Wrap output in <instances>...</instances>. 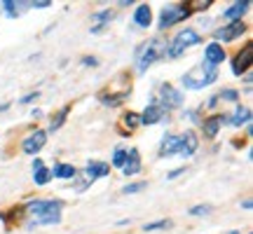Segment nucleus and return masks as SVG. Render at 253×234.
I'll use <instances>...</instances> for the list:
<instances>
[{
    "mask_svg": "<svg viewBox=\"0 0 253 234\" xmlns=\"http://www.w3.org/2000/svg\"><path fill=\"white\" fill-rule=\"evenodd\" d=\"M26 213L31 215V227L33 225H54L61 220V202L54 199H35L26 206Z\"/></svg>",
    "mask_w": 253,
    "mask_h": 234,
    "instance_id": "1",
    "label": "nucleus"
},
{
    "mask_svg": "<svg viewBox=\"0 0 253 234\" xmlns=\"http://www.w3.org/2000/svg\"><path fill=\"white\" fill-rule=\"evenodd\" d=\"M216 77H218L216 66H211L204 61L202 66H197V68H192L190 73L183 75V87H188V89H202V87L216 82Z\"/></svg>",
    "mask_w": 253,
    "mask_h": 234,
    "instance_id": "2",
    "label": "nucleus"
},
{
    "mask_svg": "<svg viewBox=\"0 0 253 234\" xmlns=\"http://www.w3.org/2000/svg\"><path fill=\"white\" fill-rule=\"evenodd\" d=\"M192 45H200V33L192 31V28H183V31L171 40V45L167 47V56L169 59H176V56H180V54L185 52L188 47H192Z\"/></svg>",
    "mask_w": 253,
    "mask_h": 234,
    "instance_id": "3",
    "label": "nucleus"
},
{
    "mask_svg": "<svg viewBox=\"0 0 253 234\" xmlns=\"http://www.w3.org/2000/svg\"><path fill=\"white\" fill-rule=\"evenodd\" d=\"M164 52H167V45L164 43H159V40H150V43H146L141 49H138V70L143 73L146 68H150V66L155 64Z\"/></svg>",
    "mask_w": 253,
    "mask_h": 234,
    "instance_id": "4",
    "label": "nucleus"
},
{
    "mask_svg": "<svg viewBox=\"0 0 253 234\" xmlns=\"http://www.w3.org/2000/svg\"><path fill=\"white\" fill-rule=\"evenodd\" d=\"M188 17H190V7H185V5H169V7L162 10L159 28H169V26L183 22V19H188Z\"/></svg>",
    "mask_w": 253,
    "mask_h": 234,
    "instance_id": "5",
    "label": "nucleus"
},
{
    "mask_svg": "<svg viewBox=\"0 0 253 234\" xmlns=\"http://www.w3.org/2000/svg\"><path fill=\"white\" fill-rule=\"evenodd\" d=\"M159 94H162V103H159V106L164 108V113L171 110V108H178L180 103H183V94L176 92L171 85H162L159 87Z\"/></svg>",
    "mask_w": 253,
    "mask_h": 234,
    "instance_id": "6",
    "label": "nucleus"
},
{
    "mask_svg": "<svg viewBox=\"0 0 253 234\" xmlns=\"http://www.w3.org/2000/svg\"><path fill=\"white\" fill-rule=\"evenodd\" d=\"M244 31H246L244 22H232V23H228V26L218 28V31H216V38L223 40V43H232V40H234V38H239Z\"/></svg>",
    "mask_w": 253,
    "mask_h": 234,
    "instance_id": "7",
    "label": "nucleus"
},
{
    "mask_svg": "<svg viewBox=\"0 0 253 234\" xmlns=\"http://www.w3.org/2000/svg\"><path fill=\"white\" fill-rule=\"evenodd\" d=\"M251 59H253V45H246L244 47V52L237 54V59H234V64H232V73L234 75H242L249 70V66H251Z\"/></svg>",
    "mask_w": 253,
    "mask_h": 234,
    "instance_id": "8",
    "label": "nucleus"
},
{
    "mask_svg": "<svg viewBox=\"0 0 253 234\" xmlns=\"http://www.w3.org/2000/svg\"><path fill=\"white\" fill-rule=\"evenodd\" d=\"M180 143H178V155L180 157H190V155H195V150L200 145V140L195 136V131H185L183 136H178Z\"/></svg>",
    "mask_w": 253,
    "mask_h": 234,
    "instance_id": "9",
    "label": "nucleus"
},
{
    "mask_svg": "<svg viewBox=\"0 0 253 234\" xmlns=\"http://www.w3.org/2000/svg\"><path fill=\"white\" fill-rule=\"evenodd\" d=\"M45 143H47V134L45 131H35V134H31L28 139L24 140V152L26 155H35L38 150H42Z\"/></svg>",
    "mask_w": 253,
    "mask_h": 234,
    "instance_id": "10",
    "label": "nucleus"
},
{
    "mask_svg": "<svg viewBox=\"0 0 253 234\" xmlns=\"http://www.w3.org/2000/svg\"><path fill=\"white\" fill-rule=\"evenodd\" d=\"M164 108L159 106V103H150V106L146 108V113L141 115V124H157V122H162L164 119Z\"/></svg>",
    "mask_w": 253,
    "mask_h": 234,
    "instance_id": "11",
    "label": "nucleus"
},
{
    "mask_svg": "<svg viewBox=\"0 0 253 234\" xmlns=\"http://www.w3.org/2000/svg\"><path fill=\"white\" fill-rule=\"evenodd\" d=\"M204 61L211 66H218L225 61V49H223L218 43H209L206 49H204Z\"/></svg>",
    "mask_w": 253,
    "mask_h": 234,
    "instance_id": "12",
    "label": "nucleus"
},
{
    "mask_svg": "<svg viewBox=\"0 0 253 234\" xmlns=\"http://www.w3.org/2000/svg\"><path fill=\"white\" fill-rule=\"evenodd\" d=\"M108 173H110V166H108V164H101V162H89L87 169H84V176H87L89 181H96V178L108 176Z\"/></svg>",
    "mask_w": 253,
    "mask_h": 234,
    "instance_id": "13",
    "label": "nucleus"
},
{
    "mask_svg": "<svg viewBox=\"0 0 253 234\" xmlns=\"http://www.w3.org/2000/svg\"><path fill=\"white\" fill-rule=\"evenodd\" d=\"M178 136H164L162 145H159V157H171V155H178Z\"/></svg>",
    "mask_w": 253,
    "mask_h": 234,
    "instance_id": "14",
    "label": "nucleus"
},
{
    "mask_svg": "<svg viewBox=\"0 0 253 234\" xmlns=\"http://www.w3.org/2000/svg\"><path fill=\"white\" fill-rule=\"evenodd\" d=\"M249 7H251V2H249V0H244V2H234L232 7H228V10L223 12V17H225V19H234V22H239L244 14H246Z\"/></svg>",
    "mask_w": 253,
    "mask_h": 234,
    "instance_id": "15",
    "label": "nucleus"
},
{
    "mask_svg": "<svg viewBox=\"0 0 253 234\" xmlns=\"http://www.w3.org/2000/svg\"><path fill=\"white\" fill-rule=\"evenodd\" d=\"M125 173L126 176H134V173H138L141 171V157H138V150L134 148L131 152H126V162H125Z\"/></svg>",
    "mask_w": 253,
    "mask_h": 234,
    "instance_id": "16",
    "label": "nucleus"
},
{
    "mask_svg": "<svg viewBox=\"0 0 253 234\" xmlns=\"http://www.w3.org/2000/svg\"><path fill=\"white\" fill-rule=\"evenodd\" d=\"M223 122H228V117L213 115V117H209V119H204V134H206L209 139H213V136L218 134V129H221Z\"/></svg>",
    "mask_w": 253,
    "mask_h": 234,
    "instance_id": "17",
    "label": "nucleus"
},
{
    "mask_svg": "<svg viewBox=\"0 0 253 234\" xmlns=\"http://www.w3.org/2000/svg\"><path fill=\"white\" fill-rule=\"evenodd\" d=\"M150 19H152V12H150V5H138L136 12H134V22L141 28H148L150 26Z\"/></svg>",
    "mask_w": 253,
    "mask_h": 234,
    "instance_id": "18",
    "label": "nucleus"
},
{
    "mask_svg": "<svg viewBox=\"0 0 253 234\" xmlns=\"http://www.w3.org/2000/svg\"><path fill=\"white\" fill-rule=\"evenodd\" d=\"M113 19V12L110 10H103V12H94L92 14V22H94V26H92V33H99V31H103V26L108 22Z\"/></svg>",
    "mask_w": 253,
    "mask_h": 234,
    "instance_id": "19",
    "label": "nucleus"
},
{
    "mask_svg": "<svg viewBox=\"0 0 253 234\" xmlns=\"http://www.w3.org/2000/svg\"><path fill=\"white\" fill-rule=\"evenodd\" d=\"M249 119H251V110L246 106H237V110L230 117V124L232 127H242L244 122H249Z\"/></svg>",
    "mask_w": 253,
    "mask_h": 234,
    "instance_id": "20",
    "label": "nucleus"
},
{
    "mask_svg": "<svg viewBox=\"0 0 253 234\" xmlns=\"http://www.w3.org/2000/svg\"><path fill=\"white\" fill-rule=\"evenodd\" d=\"M75 173L77 171H75L73 164H56L54 166V176L56 178H75Z\"/></svg>",
    "mask_w": 253,
    "mask_h": 234,
    "instance_id": "21",
    "label": "nucleus"
},
{
    "mask_svg": "<svg viewBox=\"0 0 253 234\" xmlns=\"http://www.w3.org/2000/svg\"><path fill=\"white\" fill-rule=\"evenodd\" d=\"M33 173H35L33 178H35V183H38V185H47V183L52 181V171H47L45 166H40V169H35Z\"/></svg>",
    "mask_w": 253,
    "mask_h": 234,
    "instance_id": "22",
    "label": "nucleus"
},
{
    "mask_svg": "<svg viewBox=\"0 0 253 234\" xmlns=\"http://www.w3.org/2000/svg\"><path fill=\"white\" fill-rule=\"evenodd\" d=\"M68 110H71V108H68V106L59 110V115L54 117V119H52V124H50V129H52V131H56V129H59V127H61V124H63V119H66V115H68Z\"/></svg>",
    "mask_w": 253,
    "mask_h": 234,
    "instance_id": "23",
    "label": "nucleus"
},
{
    "mask_svg": "<svg viewBox=\"0 0 253 234\" xmlns=\"http://www.w3.org/2000/svg\"><path fill=\"white\" fill-rule=\"evenodd\" d=\"M125 124L129 127V131H131L136 124H141V115H136V113H126V115H125Z\"/></svg>",
    "mask_w": 253,
    "mask_h": 234,
    "instance_id": "24",
    "label": "nucleus"
},
{
    "mask_svg": "<svg viewBox=\"0 0 253 234\" xmlns=\"http://www.w3.org/2000/svg\"><path fill=\"white\" fill-rule=\"evenodd\" d=\"M125 162H126V152L122 148H117L115 155H113V164L115 166H125Z\"/></svg>",
    "mask_w": 253,
    "mask_h": 234,
    "instance_id": "25",
    "label": "nucleus"
},
{
    "mask_svg": "<svg viewBox=\"0 0 253 234\" xmlns=\"http://www.w3.org/2000/svg\"><path fill=\"white\" fill-rule=\"evenodd\" d=\"M169 220H157V223H150L146 225V232H152V230H164V227H169Z\"/></svg>",
    "mask_w": 253,
    "mask_h": 234,
    "instance_id": "26",
    "label": "nucleus"
},
{
    "mask_svg": "<svg viewBox=\"0 0 253 234\" xmlns=\"http://www.w3.org/2000/svg\"><path fill=\"white\" fill-rule=\"evenodd\" d=\"M141 190H146V183H134V185H126L125 190V194H134V192H141Z\"/></svg>",
    "mask_w": 253,
    "mask_h": 234,
    "instance_id": "27",
    "label": "nucleus"
},
{
    "mask_svg": "<svg viewBox=\"0 0 253 234\" xmlns=\"http://www.w3.org/2000/svg\"><path fill=\"white\" fill-rule=\"evenodd\" d=\"M209 211H211V206H206V204H204V206H192V209H190V215H206Z\"/></svg>",
    "mask_w": 253,
    "mask_h": 234,
    "instance_id": "28",
    "label": "nucleus"
},
{
    "mask_svg": "<svg viewBox=\"0 0 253 234\" xmlns=\"http://www.w3.org/2000/svg\"><path fill=\"white\" fill-rule=\"evenodd\" d=\"M221 96L225 98V101H237V98H239V94H237L234 89H225V92H223Z\"/></svg>",
    "mask_w": 253,
    "mask_h": 234,
    "instance_id": "29",
    "label": "nucleus"
},
{
    "mask_svg": "<svg viewBox=\"0 0 253 234\" xmlns=\"http://www.w3.org/2000/svg\"><path fill=\"white\" fill-rule=\"evenodd\" d=\"M2 7H5V12H7L10 17H17V10H14L17 5H14V2H10V0H7V2H2Z\"/></svg>",
    "mask_w": 253,
    "mask_h": 234,
    "instance_id": "30",
    "label": "nucleus"
},
{
    "mask_svg": "<svg viewBox=\"0 0 253 234\" xmlns=\"http://www.w3.org/2000/svg\"><path fill=\"white\" fill-rule=\"evenodd\" d=\"M35 98H38V92H35V94L24 96V98H21V103H31V101H35Z\"/></svg>",
    "mask_w": 253,
    "mask_h": 234,
    "instance_id": "31",
    "label": "nucleus"
},
{
    "mask_svg": "<svg viewBox=\"0 0 253 234\" xmlns=\"http://www.w3.org/2000/svg\"><path fill=\"white\" fill-rule=\"evenodd\" d=\"M183 171H185V169H176V171H171V173H169L167 178H169V181H174V178H178V176L183 173Z\"/></svg>",
    "mask_w": 253,
    "mask_h": 234,
    "instance_id": "32",
    "label": "nucleus"
},
{
    "mask_svg": "<svg viewBox=\"0 0 253 234\" xmlns=\"http://www.w3.org/2000/svg\"><path fill=\"white\" fill-rule=\"evenodd\" d=\"M31 7H50V0H42V2H31Z\"/></svg>",
    "mask_w": 253,
    "mask_h": 234,
    "instance_id": "33",
    "label": "nucleus"
},
{
    "mask_svg": "<svg viewBox=\"0 0 253 234\" xmlns=\"http://www.w3.org/2000/svg\"><path fill=\"white\" fill-rule=\"evenodd\" d=\"M82 64H84V66H96V59H94V56H92V59H89V56H84Z\"/></svg>",
    "mask_w": 253,
    "mask_h": 234,
    "instance_id": "34",
    "label": "nucleus"
},
{
    "mask_svg": "<svg viewBox=\"0 0 253 234\" xmlns=\"http://www.w3.org/2000/svg\"><path fill=\"white\" fill-rule=\"evenodd\" d=\"M216 103H218V96H211V98H209V108H213Z\"/></svg>",
    "mask_w": 253,
    "mask_h": 234,
    "instance_id": "35",
    "label": "nucleus"
},
{
    "mask_svg": "<svg viewBox=\"0 0 253 234\" xmlns=\"http://www.w3.org/2000/svg\"><path fill=\"white\" fill-rule=\"evenodd\" d=\"M40 166H42V160H33V171L40 169Z\"/></svg>",
    "mask_w": 253,
    "mask_h": 234,
    "instance_id": "36",
    "label": "nucleus"
},
{
    "mask_svg": "<svg viewBox=\"0 0 253 234\" xmlns=\"http://www.w3.org/2000/svg\"><path fill=\"white\" fill-rule=\"evenodd\" d=\"M228 234H242V232H237V230H234V232H228Z\"/></svg>",
    "mask_w": 253,
    "mask_h": 234,
    "instance_id": "37",
    "label": "nucleus"
}]
</instances>
